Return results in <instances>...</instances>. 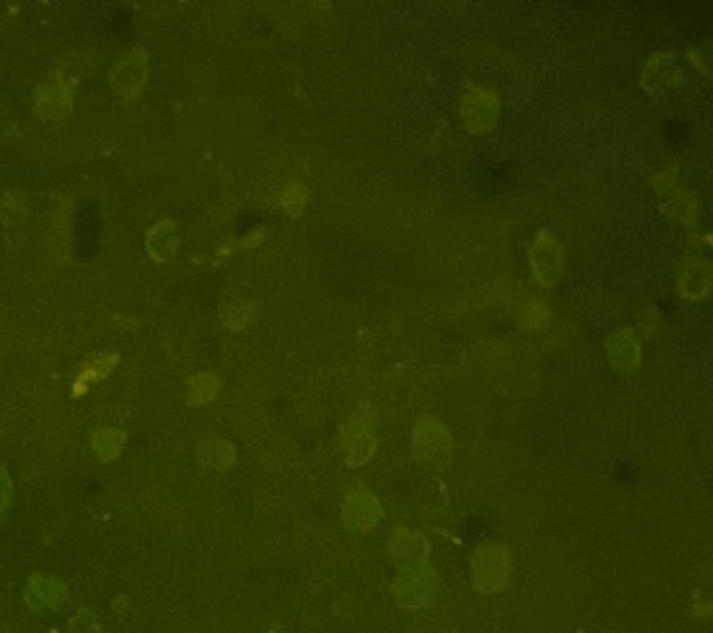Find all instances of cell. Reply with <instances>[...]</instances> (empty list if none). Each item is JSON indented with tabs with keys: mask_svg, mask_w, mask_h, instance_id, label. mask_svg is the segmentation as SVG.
Returning <instances> with one entry per match:
<instances>
[{
	"mask_svg": "<svg viewBox=\"0 0 713 633\" xmlns=\"http://www.w3.org/2000/svg\"><path fill=\"white\" fill-rule=\"evenodd\" d=\"M461 112H463L465 123L470 127V130L476 134H483V132L493 129L496 112H498V101L491 91L474 88L465 95L463 104H461Z\"/></svg>",
	"mask_w": 713,
	"mask_h": 633,
	"instance_id": "6da1fadb",
	"label": "cell"
},
{
	"mask_svg": "<svg viewBox=\"0 0 713 633\" xmlns=\"http://www.w3.org/2000/svg\"><path fill=\"white\" fill-rule=\"evenodd\" d=\"M708 279H710V270L708 266L702 270L699 266V260H691V264H686L680 270V294L686 299H701L702 288H708Z\"/></svg>",
	"mask_w": 713,
	"mask_h": 633,
	"instance_id": "7a4b0ae2",
	"label": "cell"
}]
</instances>
